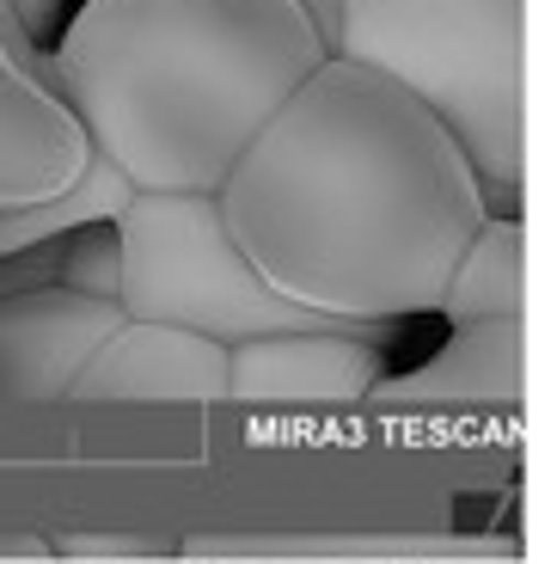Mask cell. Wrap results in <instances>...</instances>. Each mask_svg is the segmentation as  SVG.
Listing matches in <instances>:
<instances>
[{"label": "cell", "instance_id": "obj_1", "mask_svg": "<svg viewBox=\"0 0 557 564\" xmlns=\"http://www.w3.org/2000/svg\"><path fill=\"white\" fill-rule=\"evenodd\" d=\"M258 282L331 325L435 313L490 221L472 160L435 111L362 62H319L215 191Z\"/></svg>", "mask_w": 557, "mask_h": 564}, {"label": "cell", "instance_id": "obj_2", "mask_svg": "<svg viewBox=\"0 0 557 564\" xmlns=\"http://www.w3.org/2000/svg\"><path fill=\"white\" fill-rule=\"evenodd\" d=\"M319 62L331 56L294 0H86L50 80L129 191L215 197Z\"/></svg>", "mask_w": 557, "mask_h": 564}, {"label": "cell", "instance_id": "obj_3", "mask_svg": "<svg viewBox=\"0 0 557 564\" xmlns=\"http://www.w3.org/2000/svg\"><path fill=\"white\" fill-rule=\"evenodd\" d=\"M337 56L404 86L466 148L490 215L527 203V0H343Z\"/></svg>", "mask_w": 557, "mask_h": 564}, {"label": "cell", "instance_id": "obj_4", "mask_svg": "<svg viewBox=\"0 0 557 564\" xmlns=\"http://www.w3.org/2000/svg\"><path fill=\"white\" fill-rule=\"evenodd\" d=\"M111 227H117V307H123V319L178 325V332L215 338L227 350L245 338H270V332L331 325L258 282V270L227 240L215 197L135 191Z\"/></svg>", "mask_w": 557, "mask_h": 564}, {"label": "cell", "instance_id": "obj_5", "mask_svg": "<svg viewBox=\"0 0 557 564\" xmlns=\"http://www.w3.org/2000/svg\"><path fill=\"white\" fill-rule=\"evenodd\" d=\"M86 160L92 141L50 80V56L31 50L0 0V215L62 197Z\"/></svg>", "mask_w": 557, "mask_h": 564}, {"label": "cell", "instance_id": "obj_6", "mask_svg": "<svg viewBox=\"0 0 557 564\" xmlns=\"http://www.w3.org/2000/svg\"><path fill=\"white\" fill-rule=\"evenodd\" d=\"M386 381V350L362 325H301L227 350V399L239 405H362Z\"/></svg>", "mask_w": 557, "mask_h": 564}, {"label": "cell", "instance_id": "obj_7", "mask_svg": "<svg viewBox=\"0 0 557 564\" xmlns=\"http://www.w3.org/2000/svg\"><path fill=\"white\" fill-rule=\"evenodd\" d=\"M123 325V307L98 295H74L62 282H37L0 301V399L56 405L80 381L92 350Z\"/></svg>", "mask_w": 557, "mask_h": 564}, {"label": "cell", "instance_id": "obj_8", "mask_svg": "<svg viewBox=\"0 0 557 564\" xmlns=\"http://www.w3.org/2000/svg\"><path fill=\"white\" fill-rule=\"evenodd\" d=\"M68 399L80 405H221L227 344L178 332V325L123 319L92 350Z\"/></svg>", "mask_w": 557, "mask_h": 564}, {"label": "cell", "instance_id": "obj_9", "mask_svg": "<svg viewBox=\"0 0 557 564\" xmlns=\"http://www.w3.org/2000/svg\"><path fill=\"white\" fill-rule=\"evenodd\" d=\"M368 399L398 405H509L527 399V319H484L454 325L435 356H423L411 375L380 381Z\"/></svg>", "mask_w": 557, "mask_h": 564}, {"label": "cell", "instance_id": "obj_10", "mask_svg": "<svg viewBox=\"0 0 557 564\" xmlns=\"http://www.w3.org/2000/svg\"><path fill=\"white\" fill-rule=\"evenodd\" d=\"M435 313L447 325L527 319V221L490 215L472 240H466V252L454 258Z\"/></svg>", "mask_w": 557, "mask_h": 564}, {"label": "cell", "instance_id": "obj_11", "mask_svg": "<svg viewBox=\"0 0 557 564\" xmlns=\"http://www.w3.org/2000/svg\"><path fill=\"white\" fill-rule=\"evenodd\" d=\"M135 197L129 178L111 166V160H86V172L50 203H31V209H7L0 215V258H19V252H37V246H56L80 227H98V221H117L123 203Z\"/></svg>", "mask_w": 557, "mask_h": 564}, {"label": "cell", "instance_id": "obj_12", "mask_svg": "<svg viewBox=\"0 0 557 564\" xmlns=\"http://www.w3.org/2000/svg\"><path fill=\"white\" fill-rule=\"evenodd\" d=\"M56 282L74 289V295L117 301V227L98 221V227L68 234V240H62V258H56Z\"/></svg>", "mask_w": 557, "mask_h": 564}, {"label": "cell", "instance_id": "obj_13", "mask_svg": "<svg viewBox=\"0 0 557 564\" xmlns=\"http://www.w3.org/2000/svg\"><path fill=\"white\" fill-rule=\"evenodd\" d=\"M7 13H13V25L31 37V50H56V25H62V0H7Z\"/></svg>", "mask_w": 557, "mask_h": 564}, {"label": "cell", "instance_id": "obj_14", "mask_svg": "<svg viewBox=\"0 0 557 564\" xmlns=\"http://www.w3.org/2000/svg\"><path fill=\"white\" fill-rule=\"evenodd\" d=\"M68 558H148L154 540H68Z\"/></svg>", "mask_w": 557, "mask_h": 564}, {"label": "cell", "instance_id": "obj_15", "mask_svg": "<svg viewBox=\"0 0 557 564\" xmlns=\"http://www.w3.org/2000/svg\"><path fill=\"white\" fill-rule=\"evenodd\" d=\"M294 7H301V19L319 31L325 56H337V19H343V0H294Z\"/></svg>", "mask_w": 557, "mask_h": 564}]
</instances>
